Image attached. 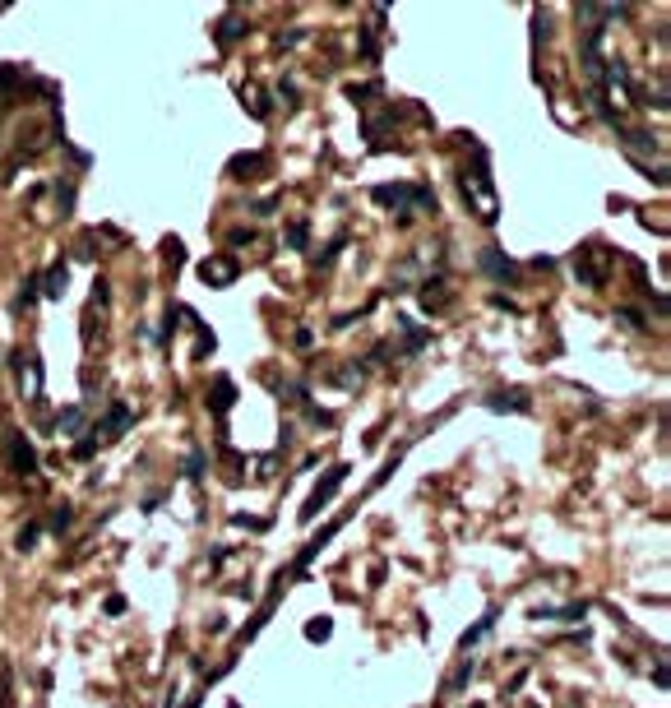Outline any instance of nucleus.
I'll return each instance as SVG.
<instances>
[{
  "instance_id": "obj_1",
  "label": "nucleus",
  "mask_w": 671,
  "mask_h": 708,
  "mask_svg": "<svg viewBox=\"0 0 671 708\" xmlns=\"http://www.w3.org/2000/svg\"><path fill=\"white\" fill-rule=\"evenodd\" d=\"M463 200L477 209V218L482 222H495L500 213H495V181H491V157H486V148H473V167H463Z\"/></svg>"
},
{
  "instance_id": "obj_2",
  "label": "nucleus",
  "mask_w": 671,
  "mask_h": 708,
  "mask_svg": "<svg viewBox=\"0 0 671 708\" xmlns=\"http://www.w3.org/2000/svg\"><path fill=\"white\" fill-rule=\"evenodd\" d=\"M371 195H375V204L398 209V222H412V213L435 209V195H430L426 186H375Z\"/></svg>"
},
{
  "instance_id": "obj_3",
  "label": "nucleus",
  "mask_w": 671,
  "mask_h": 708,
  "mask_svg": "<svg viewBox=\"0 0 671 708\" xmlns=\"http://www.w3.org/2000/svg\"><path fill=\"white\" fill-rule=\"evenodd\" d=\"M611 264H616V250L602 241H588L574 250V273H579L583 288H602L606 278H611Z\"/></svg>"
},
{
  "instance_id": "obj_4",
  "label": "nucleus",
  "mask_w": 671,
  "mask_h": 708,
  "mask_svg": "<svg viewBox=\"0 0 671 708\" xmlns=\"http://www.w3.org/2000/svg\"><path fill=\"white\" fill-rule=\"evenodd\" d=\"M347 472H352V468H347V463H333L329 472H324V482H319V487H315V491H310V496H306V505H301V523H310V519H315V514H319V509H324V505H329L333 496H338V487H343V482H347Z\"/></svg>"
},
{
  "instance_id": "obj_5",
  "label": "nucleus",
  "mask_w": 671,
  "mask_h": 708,
  "mask_svg": "<svg viewBox=\"0 0 671 708\" xmlns=\"http://www.w3.org/2000/svg\"><path fill=\"white\" fill-rule=\"evenodd\" d=\"M5 463H10L14 477H37V449H33V440H28L23 431L5 435Z\"/></svg>"
},
{
  "instance_id": "obj_6",
  "label": "nucleus",
  "mask_w": 671,
  "mask_h": 708,
  "mask_svg": "<svg viewBox=\"0 0 671 708\" xmlns=\"http://www.w3.org/2000/svg\"><path fill=\"white\" fill-rule=\"evenodd\" d=\"M236 273H241L236 255H209V259H199V278H204L209 288H231Z\"/></svg>"
},
{
  "instance_id": "obj_7",
  "label": "nucleus",
  "mask_w": 671,
  "mask_h": 708,
  "mask_svg": "<svg viewBox=\"0 0 671 708\" xmlns=\"http://www.w3.org/2000/svg\"><path fill=\"white\" fill-rule=\"evenodd\" d=\"M130 421H134V412L125 408V403H111L107 417H102V421H98V431H93V440H98V435H102V440H121V435L130 431Z\"/></svg>"
},
{
  "instance_id": "obj_8",
  "label": "nucleus",
  "mask_w": 671,
  "mask_h": 708,
  "mask_svg": "<svg viewBox=\"0 0 671 708\" xmlns=\"http://www.w3.org/2000/svg\"><path fill=\"white\" fill-rule=\"evenodd\" d=\"M486 408H491V412H518V417H523V412H532V403H528V394H523V389H500V394H486Z\"/></svg>"
},
{
  "instance_id": "obj_9",
  "label": "nucleus",
  "mask_w": 671,
  "mask_h": 708,
  "mask_svg": "<svg viewBox=\"0 0 671 708\" xmlns=\"http://www.w3.org/2000/svg\"><path fill=\"white\" fill-rule=\"evenodd\" d=\"M260 172H269V157L264 153H236L227 162V176H236V181H255Z\"/></svg>"
},
{
  "instance_id": "obj_10",
  "label": "nucleus",
  "mask_w": 671,
  "mask_h": 708,
  "mask_svg": "<svg viewBox=\"0 0 671 708\" xmlns=\"http://www.w3.org/2000/svg\"><path fill=\"white\" fill-rule=\"evenodd\" d=\"M231 403H236V385H231L227 375H218V380L209 385V408H213V417L222 421V417L231 412Z\"/></svg>"
},
{
  "instance_id": "obj_11",
  "label": "nucleus",
  "mask_w": 671,
  "mask_h": 708,
  "mask_svg": "<svg viewBox=\"0 0 671 708\" xmlns=\"http://www.w3.org/2000/svg\"><path fill=\"white\" fill-rule=\"evenodd\" d=\"M482 269L491 278H500V283H514V264H509V255H500L495 245H486V250H482Z\"/></svg>"
},
{
  "instance_id": "obj_12",
  "label": "nucleus",
  "mask_w": 671,
  "mask_h": 708,
  "mask_svg": "<svg viewBox=\"0 0 671 708\" xmlns=\"http://www.w3.org/2000/svg\"><path fill=\"white\" fill-rule=\"evenodd\" d=\"M65 283H70V269H65V259H56V264L46 269V278H42V297L60 301L65 297Z\"/></svg>"
},
{
  "instance_id": "obj_13",
  "label": "nucleus",
  "mask_w": 671,
  "mask_h": 708,
  "mask_svg": "<svg viewBox=\"0 0 671 708\" xmlns=\"http://www.w3.org/2000/svg\"><path fill=\"white\" fill-rule=\"evenodd\" d=\"M245 33H250V23H245L241 14L231 10L227 19L218 23V33H213V42H218V46H231V42H236V37H245Z\"/></svg>"
},
{
  "instance_id": "obj_14",
  "label": "nucleus",
  "mask_w": 671,
  "mask_h": 708,
  "mask_svg": "<svg viewBox=\"0 0 671 708\" xmlns=\"http://www.w3.org/2000/svg\"><path fill=\"white\" fill-rule=\"evenodd\" d=\"M84 421H89V412L75 403V408H65L60 417H56V431L60 435H84Z\"/></svg>"
},
{
  "instance_id": "obj_15",
  "label": "nucleus",
  "mask_w": 671,
  "mask_h": 708,
  "mask_svg": "<svg viewBox=\"0 0 671 708\" xmlns=\"http://www.w3.org/2000/svg\"><path fill=\"white\" fill-rule=\"evenodd\" d=\"M241 102H245V111H250L255 121H269V102H264V93L255 89V84H245V89H241Z\"/></svg>"
},
{
  "instance_id": "obj_16",
  "label": "nucleus",
  "mask_w": 671,
  "mask_h": 708,
  "mask_svg": "<svg viewBox=\"0 0 671 708\" xmlns=\"http://www.w3.org/2000/svg\"><path fill=\"white\" fill-rule=\"evenodd\" d=\"M473 671H477V662H473V657H463V667L449 676V681H445V695H459V690L468 686V681H473Z\"/></svg>"
},
{
  "instance_id": "obj_17",
  "label": "nucleus",
  "mask_w": 671,
  "mask_h": 708,
  "mask_svg": "<svg viewBox=\"0 0 671 708\" xmlns=\"http://www.w3.org/2000/svg\"><path fill=\"white\" fill-rule=\"evenodd\" d=\"M14 667H10V657H0V708H10L14 704Z\"/></svg>"
},
{
  "instance_id": "obj_18",
  "label": "nucleus",
  "mask_w": 671,
  "mask_h": 708,
  "mask_svg": "<svg viewBox=\"0 0 671 708\" xmlns=\"http://www.w3.org/2000/svg\"><path fill=\"white\" fill-rule=\"evenodd\" d=\"M37 537H42V523H23V528H19V537H14V551H33V546H37Z\"/></svg>"
},
{
  "instance_id": "obj_19",
  "label": "nucleus",
  "mask_w": 671,
  "mask_h": 708,
  "mask_svg": "<svg viewBox=\"0 0 671 708\" xmlns=\"http://www.w3.org/2000/svg\"><path fill=\"white\" fill-rule=\"evenodd\" d=\"M491 625H495V607H491V611H486V616H482V620H477V625H473V630H468V634H463V639H459V648H468V643H477V639H482V634H486V630H491Z\"/></svg>"
},
{
  "instance_id": "obj_20",
  "label": "nucleus",
  "mask_w": 671,
  "mask_h": 708,
  "mask_svg": "<svg viewBox=\"0 0 671 708\" xmlns=\"http://www.w3.org/2000/svg\"><path fill=\"white\" fill-rule=\"evenodd\" d=\"M306 236H310V222L306 218H297L292 227H287V245H292V250H306Z\"/></svg>"
},
{
  "instance_id": "obj_21",
  "label": "nucleus",
  "mask_w": 671,
  "mask_h": 708,
  "mask_svg": "<svg viewBox=\"0 0 671 708\" xmlns=\"http://www.w3.org/2000/svg\"><path fill=\"white\" fill-rule=\"evenodd\" d=\"M421 306H426V310H440V306H445V283H426V292H421Z\"/></svg>"
},
{
  "instance_id": "obj_22",
  "label": "nucleus",
  "mask_w": 671,
  "mask_h": 708,
  "mask_svg": "<svg viewBox=\"0 0 671 708\" xmlns=\"http://www.w3.org/2000/svg\"><path fill=\"white\" fill-rule=\"evenodd\" d=\"M19 65H0V107H5V93H10L14 89V84H19Z\"/></svg>"
},
{
  "instance_id": "obj_23",
  "label": "nucleus",
  "mask_w": 671,
  "mask_h": 708,
  "mask_svg": "<svg viewBox=\"0 0 671 708\" xmlns=\"http://www.w3.org/2000/svg\"><path fill=\"white\" fill-rule=\"evenodd\" d=\"M70 523H75V509H70V505H56V509H51V532H65Z\"/></svg>"
},
{
  "instance_id": "obj_24",
  "label": "nucleus",
  "mask_w": 671,
  "mask_h": 708,
  "mask_svg": "<svg viewBox=\"0 0 671 708\" xmlns=\"http://www.w3.org/2000/svg\"><path fill=\"white\" fill-rule=\"evenodd\" d=\"M37 288H42V278H28V283H23V292H19V301H14V306H19V310H28V306H33V301H37Z\"/></svg>"
},
{
  "instance_id": "obj_25",
  "label": "nucleus",
  "mask_w": 671,
  "mask_h": 708,
  "mask_svg": "<svg viewBox=\"0 0 671 708\" xmlns=\"http://www.w3.org/2000/svg\"><path fill=\"white\" fill-rule=\"evenodd\" d=\"M329 634H333L329 616H315V620H310V625H306V639H329Z\"/></svg>"
},
{
  "instance_id": "obj_26",
  "label": "nucleus",
  "mask_w": 671,
  "mask_h": 708,
  "mask_svg": "<svg viewBox=\"0 0 671 708\" xmlns=\"http://www.w3.org/2000/svg\"><path fill=\"white\" fill-rule=\"evenodd\" d=\"M333 380H338L343 389H352V385H362V366H347V371H338V375H333Z\"/></svg>"
},
{
  "instance_id": "obj_27",
  "label": "nucleus",
  "mask_w": 671,
  "mask_h": 708,
  "mask_svg": "<svg viewBox=\"0 0 671 708\" xmlns=\"http://www.w3.org/2000/svg\"><path fill=\"white\" fill-rule=\"evenodd\" d=\"M56 200H60V213H70V209H75V186H70V181H65V186H56Z\"/></svg>"
},
{
  "instance_id": "obj_28",
  "label": "nucleus",
  "mask_w": 671,
  "mask_h": 708,
  "mask_svg": "<svg viewBox=\"0 0 671 708\" xmlns=\"http://www.w3.org/2000/svg\"><path fill=\"white\" fill-rule=\"evenodd\" d=\"M186 477H204V454H190L186 458Z\"/></svg>"
},
{
  "instance_id": "obj_29",
  "label": "nucleus",
  "mask_w": 671,
  "mask_h": 708,
  "mask_svg": "<svg viewBox=\"0 0 671 708\" xmlns=\"http://www.w3.org/2000/svg\"><path fill=\"white\" fill-rule=\"evenodd\" d=\"M231 523H236V528H255V532H260V528H269V519H245V514H236Z\"/></svg>"
},
{
  "instance_id": "obj_30",
  "label": "nucleus",
  "mask_w": 671,
  "mask_h": 708,
  "mask_svg": "<svg viewBox=\"0 0 671 708\" xmlns=\"http://www.w3.org/2000/svg\"><path fill=\"white\" fill-rule=\"evenodd\" d=\"M616 315H620V320H625V324H634V329H644V315H639V310H616Z\"/></svg>"
},
{
  "instance_id": "obj_31",
  "label": "nucleus",
  "mask_w": 671,
  "mask_h": 708,
  "mask_svg": "<svg viewBox=\"0 0 671 708\" xmlns=\"http://www.w3.org/2000/svg\"><path fill=\"white\" fill-rule=\"evenodd\" d=\"M93 449H98V440H79L75 444V458H93Z\"/></svg>"
}]
</instances>
